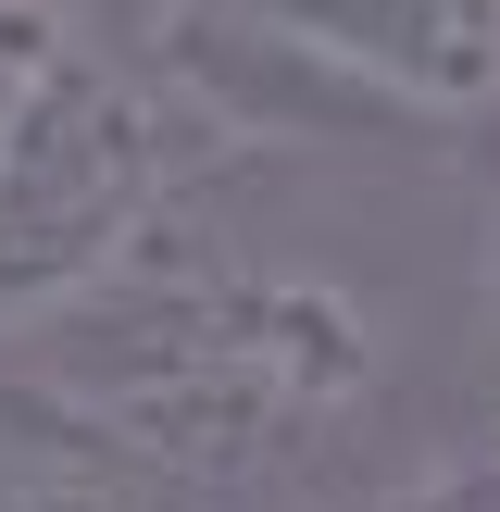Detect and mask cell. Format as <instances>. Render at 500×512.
Masks as SVG:
<instances>
[{
	"instance_id": "obj_1",
	"label": "cell",
	"mask_w": 500,
	"mask_h": 512,
	"mask_svg": "<svg viewBox=\"0 0 500 512\" xmlns=\"http://www.w3.org/2000/svg\"><path fill=\"white\" fill-rule=\"evenodd\" d=\"M13 350L75 438H100L163 488H238L375 388L363 300H338L325 275L238 263L213 238H175L163 213L63 313L13 325Z\"/></svg>"
},
{
	"instance_id": "obj_2",
	"label": "cell",
	"mask_w": 500,
	"mask_h": 512,
	"mask_svg": "<svg viewBox=\"0 0 500 512\" xmlns=\"http://www.w3.org/2000/svg\"><path fill=\"white\" fill-rule=\"evenodd\" d=\"M175 163H188L175 100L88 25H50L0 88V338L113 275L175 200Z\"/></svg>"
},
{
	"instance_id": "obj_3",
	"label": "cell",
	"mask_w": 500,
	"mask_h": 512,
	"mask_svg": "<svg viewBox=\"0 0 500 512\" xmlns=\"http://www.w3.org/2000/svg\"><path fill=\"white\" fill-rule=\"evenodd\" d=\"M138 75L175 100L188 138H225V150H438L450 138L250 0H150Z\"/></svg>"
},
{
	"instance_id": "obj_4",
	"label": "cell",
	"mask_w": 500,
	"mask_h": 512,
	"mask_svg": "<svg viewBox=\"0 0 500 512\" xmlns=\"http://www.w3.org/2000/svg\"><path fill=\"white\" fill-rule=\"evenodd\" d=\"M250 13H275L288 38H313L325 63H350L425 125L500 100V0H250Z\"/></svg>"
},
{
	"instance_id": "obj_5",
	"label": "cell",
	"mask_w": 500,
	"mask_h": 512,
	"mask_svg": "<svg viewBox=\"0 0 500 512\" xmlns=\"http://www.w3.org/2000/svg\"><path fill=\"white\" fill-rule=\"evenodd\" d=\"M0 512H138V500L75 450H0Z\"/></svg>"
},
{
	"instance_id": "obj_6",
	"label": "cell",
	"mask_w": 500,
	"mask_h": 512,
	"mask_svg": "<svg viewBox=\"0 0 500 512\" xmlns=\"http://www.w3.org/2000/svg\"><path fill=\"white\" fill-rule=\"evenodd\" d=\"M388 512H500V438H475V450H450V463H425Z\"/></svg>"
},
{
	"instance_id": "obj_7",
	"label": "cell",
	"mask_w": 500,
	"mask_h": 512,
	"mask_svg": "<svg viewBox=\"0 0 500 512\" xmlns=\"http://www.w3.org/2000/svg\"><path fill=\"white\" fill-rule=\"evenodd\" d=\"M25 25H88V13H113V0H13Z\"/></svg>"
},
{
	"instance_id": "obj_8",
	"label": "cell",
	"mask_w": 500,
	"mask_h": 512,
	"mask_svg": "<svg viewBox=\"0 0 500 512\" xmlns=\"http://www.w3.org/2000/svg\"><path fill=\"white\" fill-rule=\"evenodd\" d=\"M0 88H13V63H0Z\"/></svg>"
}]
</instances>
